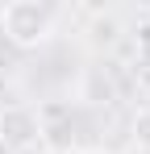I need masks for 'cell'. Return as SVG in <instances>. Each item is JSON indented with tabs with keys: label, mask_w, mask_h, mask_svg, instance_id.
I'll return each mask as SVG.
<instances>
[{
	"label": "cell",
	"mask_w": 150,
	"mask_h": 154,
	"mask_svg": "<svg viewBox=\"0 0 150 154\" xmlns=\"http://www.w3.org/2000/svg\"><path fill=\"white\" fill-rule=\"evenodd\" d=\"M54 8L50 4H38V0H13V4H4V13H0V29H4V38L13 42V46H21V50H33V46H42L50 38V29H54Z\"/></svg>",
	"instance_id": "6da1fadb"
},
{
	"label": "cell",
	"mask_w": 150,
	"mask_h": 154,
	"mask_svg": "<svg viewBox=\"0 0 150 154\" xmlns=\"http://www.w3.org/2000/svg\"><path fill=\"white\" fill-rule=\"evenodd\" d=\"M33 142H42L38 112L25 108V104H8V108H0V146H4V150H29Z\"/></svg>",
	"instance_id": "7a4b0ae2"
},
{
	"label": "cell",
	"mask_w": 150,
	"mask_h": 154,
	"mask_svg": "<svg viewBox=\"0 0 150 154\" xmlns=\"http://www.w3.org/2000/svg\"><path fill=\"white\" fill-rule=\"evenodd\" d=\"M38 129H42V137H63V133L71 129V104L46 100L38 108Z\"/></svg>",
	"instance_id": "3957f363"
},
{
	"label": "cell",
	"mask_w": 150,
	"mask_h": 154,
	"mask_svg": "<svg viewBox=\"0 0 150 154\" xmlns=\"http://www.w3.org/2000/svg\"><path fill=\"white\" fill-rule=\"evenodd\" d=\"M117 33H121L117 17H113V13H100L96 21L88 25V42H92V46H113V42H117Z\"/></svg>",
	"instance_id": "277c9868"
},
{
	"label": "cell",
	"mask_w": 150,
	"mask_h": 154,
	"mask_svg": "<svg viewBox=\"0 0 150 154\" xmlns=\"http://www.w3.org/2000/svg\"><path fill=\"white\" fill-rule=\"evenodd\" d=\"M133 142L142 146V150H150V108H138V117H133Z\"/></svg>",
	"instance_id": "5b68a950"
},
{
	"label": "cell",
	"mask_w": 150,
	"mask_h": 154,
	"mask_svg": "<svg viewBox=\"0 0 150 154\" xmlns=\"http://www.w3.org/2000/svg\"><path fill=\"white\" fill-rule=\"evenodd\" d=\"M142 92H146V96H150V63H146V67H142Z\"/></svg>",
	"instance_id": "8992f818"
}]
</instances>
